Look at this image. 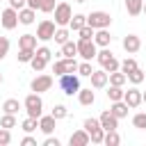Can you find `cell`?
<instances>
[{
  "mask_svg": "<svg viewBox=\"0 0 146 146\" xmlns=\"http://www.w3.org/2000/svg\"><path fill=\"white\" fill-rule=\"evenodd\" d=\"M141 103L146 105V91H141Z\"/></svg>",
  "mask_w": 146,
  "mask_h": 146,
  "instance_id": "obj_49",
  "label": "cell"
},
{
  "mask_svg": "<svg viewBox=\"0 0 146 146\" xmlns=\"http://www.w3.org/2000/svg\"><path fill=\"white\" fill-rule=\"evenodd\" d=\"M9 7H14V9L18 11V9H23V7H27V0H9Z\"/></svg>",
  "mask_w": 146,
  "mask_h": 146,
  "instance_id": "obj_45",
  "label": "cell"
},
{
  "mask_svg": "<svg viewBox=\"0 0 146 146\" xmlns=\"http://www.w3.org/2000/svg\"><path fill=\"white\" fill-rule=\"evenodd\" d=\"M75 2H80V5H82V2H87V0H75Z\"/></svg>",
  "mask_w": 146,
  "mask_h": 146,
  "instance_id": "obj_51",
  "label": "cell"
},
{
  "mask_svg": "<svg viewBox=\"0 0 146 146\" xmlns=\"http://www.w3.org/2000/svg\"><path fill=\"white\" fill-rule=\"evenodd\" d=\"M103 144H107V146H119V144H121V137H119V132H116V130H105Z\"/></svg>",
  "mask_w": 146,
  "mask_h": 146,
  "instance_id": "obj_28",
  "label": "cell"
},
{
  "mask_svg": "<svg viewBox=\"0 0 146 146\" xmlns=\"http://www.w3.org/2000/svg\"><path fill=\"white\" fill-rule=\"evenodd\" d=\"M18 62L21 64H30V59L34 57V50H27V48H18Z\"/></svg>",
  "mask_w": 146,
  "mask_h": 146,
  "instance_id": "obj_34",
  "label": "cell"
},
{
  "mask_svg": "<svg viewBox=\"0 0 146 146\" xmlns=\"http://www.w3.org/2000/svg\"><path fill=\"white\" fill-rule=\"evenodd\" d=\"M78 55V46L68 39L66 43H62V57H75Z\"/></svg>",
  "mask_w": 146,
  "mask_h": 146,
  "instance_id": "obj_32",
  "label": "cell"
},
{
  "mask_svg": "<svg viewBox=\"0 0 146 146\" xmlns=\"http://www.w3.org/2000/svg\"><path fill=\"white\" fill-rule=\"evenodd\" d=\"M55 123H57V119L52 116V114H48V116H39V130L43 132V135H52L55 132Z\"/></svg>",
  "mask_w": 146,
  "mask_h": 146,
  "instance_id": "obj_15",
  "label": "cell"
},
{
  "mask_svg": "<svg viewBox=\"0 0 146 146\" xmlns=\"http://www.w3.org/2000/svg\"><path fill=\"white\" fill-rule=\"evenodd\" d=\"M98 121H100V128H103V130H116V128H119V119H116L110 110H105V112L98 116Z\"/></svg>",
  "mask_w": 146,
  "mask_h": 146,
  "instance_id": "obj_13",
  "label": "cell"
},
{
  "mask_svg": "<svg viewBox=\"0 0 146 146\" xmlns=\"http://www.w3.org/2000/svg\"><path fill=\"white\" fill-rule=\"evenodd\" d=\"M94 32H96V30H94L91 25H84V27H80V30H78L80 39H94Z\"/></svg>",
  "mask_w": 146,
  "mask_h": 146,
  "instance_id": "obj_40",
  "label": "cell"
},
{
  "mask_svg": "<svg viewBox=\"0 0 146 146\" xmlns=\"http://www.w3.org/2000/svg\"><path fill=\"white\" fill-rule=\"evenodd\" d=\"M39 5H41V0H27V7H32L34 11L39 9Z\"/></svg>",
  "mask_w": 146,
  "mask_h": 146,
  "instance_id": "obj_48",
  "label": "cell"
},
{
  "mask_svg": "<svg viewBox=\"0 0 146 146\" xmlns=\"http://www.w3.org/2000/svg\"><path fill=\"white\" fill-rule=\"evenodd\" d=\"M82 128L89 132V139H91V144H103V137H105V130L100 128V121L98 119H94V116H89V119H84V123H82Z\"/></svg>",
  "mask_w": 146,
  "mask_h": 146,
  "instance_id": "obj_2",
  "label": "cell"
},
{
  "mask_svg": "<svg viewBox=\"0 0 146 146\" xmlns=\"http://www.w3.org/2000/svg\"><path fill=\"white\" fill-rule=\"evenodd\" d=\"M34 18H36V11H34L32 7H23V9H18V23H23V25H32Z\"/></svg>",
  "mask_w": 146,
  "mask_h": 146,
  "instance_id": "obj_19",
  "label": "cell"
},
{
  "mask_svg": "<svg viewBox=\"0 0 146 146\" xmlns=\"http://www.w3.org/2000/svg\"><path fill=\"white\" fill-rule=\"evenodd\" d=\"M34 52H36V55H41V57H43V59H48V62H50V57H52V52H50V48H48V46H41V48H36Z\"/></svg>",
  "mask_w": 146,
  "mask_h": 146,
  "instance_id": "obj_44",
  "label": "cell"
},
{
  "mask_svg": "<svg viewBox=\"0 0 146 146\" xmlns=\"http://www.w3.org/2000/svg\"><path fill=\"white\" fill-rule=\"evenodd\" d=\"M91 71H94V68H91V64H89L87 59H84L82 64H78V75H84V78H89V75H91Z\"/></svg>",
  "mask_w": 146,
  "mask_h": 146,
  "instance_id": "obj_39",
  "label": "cell"
},
{
  "mask_svg": "<svg viewBox=\"0 0 146 146\" xmlns=\"http://www.w3.org/2000/svg\"><path fill=\"white\" fill-rule=\"evenodd\" d=\"M112 23V16L107 11H91L87 16V25H91L94 30H103V27H110Z\"/></svg>",
  "mask_w": 146,
  "mask_h": 146,
  "instance_id": "obj_7",
  "label": "cell"
},
{
  "mask_svg": "<svg viewBox=\"0 0 146 146\" xmlns=\"http://www.w3.org/2000/svg\"><path fill=\"white\" fill-rule=\"evenodd\" d=\"M9 52V39L7 36H0V59H5Z\"/></svg>",
  "mask_w": 146,
  "mask_h": 146,
  "instance_id": "obj_43",
  "label": "cell"
},
{
  "mask_svg": "<svg viewBox=\"0 0 146 146\" xmlns=\"http://www.w3.org/2000/svg\"><path fill=\"white\" fill-rule=\"evenodd\" d=\"M132 125H135L137 130H146V112L135 114V116H132Z\"/></svg>",
  "mask_w": 146,
  "mask_h": 146,
  "instance_id": "obj_37",
  "label": "cell"
},
{
  "mask_svg": "<svg viewBox=\"0 0 146 146\" xmlns=\"http://www.w3.org/2000/svg\"><path fill=\"white\" fill-rule=\"evenodd\" d=\"M123 103H125L130 110H135V107H139V105H141V91L137 89V84H135V87H130L128 91H123Z\"/></svg>",
  "mask_w": 146,
  "mask_h": 146,
  "instance_id": "obj_12",
  "label": "cell"
},
{
  "mask_svg": "<svg viewBox=\"0 0 146 146\" xmlns=\"http://www.w3.org/2000/svg\"><path fill=\"white\" fill-rule=\"evenodd\" d=\"M21 144H23V146H36V139L27 135V137H23V139H21Z\"/></svg>",
  "mask_w": 146,
  "mask_h": 146,
  "instance_id": "obj_47",
  "label": "cell"
},
{
  "mask_svg": "<svg viewBox=\"0 0 146 146\" xmlns=\"http://www.w3.org/2000/svg\"><path fill=\"white\" fill-rule=\"evenodd\" d=\"M55 0H41V5H39V11H43V14H50L52 9H55Z\"/></svg>",
  "mask_w": 146,
  "mask_h": 146,
  "instance_id": "obj_41",
  "label": "cell"
},
{
  "mask_svg": "<svg viewBox=\"0 0 146 146\" xmlns=\"http://www.w3.org/2000/svg\"><path fill=\"white\" fill-rule=\"evenodd\" d=\"M125 78H128V80H130V82H132V84H141V82H144V78H146V75H144V71H141V68H139V66H137V68H132V71H130V73H125Z\"/></svg>",
  "mask_w": 146,
  "mask_h": 146,
  "instance_id": "obj_29",
  "label": "cell"
},
{
  "mask_svg": "<svg viewBox=\"0 0 146 146\" xmlns=\"http://www.w3.org/2000/svg\"><path fill=\"white\" fill-rule=\"evenodd\" d=\"M0 84H2V75H0Z\"/></svg>",
  "mask_w": 146,
  "mask_h": 146,
  "instance_id": "obj_52",
  "label": "cell"
},
{
  "mask_svg": "<svg viewBox=\"0 0 146 146\" xmlns=\"http://www.w3.org/2000/svg\"><path fill=\"white\" fill-rule=\"evenodd\" d=\"M91 87L94 89H103V87H107V71H91Z\"/></svg>",
  "mask_w": 146,
  "mask_h": 146,
  "instance_id": "obj_18",
  "label": "cell"
},
{
  "mask_svg": "<svg viewBox=\"0 0 146 146\" xmlns=\"http://www.w3.org/2000/svg\"><path fill=\"white\" fill-rule=\"evenodd\" d=\"M52 11H55V25H57V27H66L68 21H71V16H73L71 5H68V2H57Z\"/></svg>",
  "mask_w": 146,
  "mask_h": 146,
  "instance_id": "obj_4",
  "label": "cell"
},
{
  "mask_svg": "<svg viewBox=\"0 0 146 146\" xmlns=\"http://www.w3.org/2000/svg\"><path fill=\"white\" fill-rule=\"evenodd\" d=\"M144 7V0H125V11L128 16H139Z\"/></svg>",
  "mask_w": 146,
  "mask_h": 146,
  "instance_id": "obj_26",
  "label": "cell"
},
{
  "mask_svg": "<svg viewBox=\"0 0 146 146\" xmlns=\"http://www.w3.org/2000/svg\"><path fill=\"white\" fill-rule=\"evenodd\" d=\"M52 73L59 78V75H64V73H78V62H75V57H64V59H57L55 64H52Z\"/></svg>",
  "mask_w": 146,
  "mask_h": 146,
  "instance_id": "obj_6",
  "label": "cell"
},
{
  "mask_svg": "<svg viewBox=\"0 0 146 146\" xmlns=\"http://www.w3.org/2000/svg\"><path fill=\"white\" fill-rule=\"evenodd\" d=\"M23 107V103H18V98H7L5 103H2V110H5V114H18V110Z\"/></svg>",
  "mask_w": 146,
  "mask_h": 146,
  "instance_id": "obj_25",
  "label": "cell"
},
{
  "mask_svg": "<svg viewBox=\"0 0 146 146\" xmlns=\"http://www.w3.org/2000/svg\"><path fill=\"white\" fill-rule=\"evenodd\" d=\"M96 59H98V64L103 66V71H107V73H112V71H119V59L112 55V50L103 48L100 52H96Z\"/></svg>",
  "mask_w": 146,
  "mask_h": 146,
  "instance_id": "obj_5",
  "label": "cell"
},
{
  "mask_svg": "<svg viewBox=\"0 0 146 146\" xmlns=\"http://www.w3.org/2000/svg\"><path fill=\"white\" fill-rule=\"evenodd\" d=\"M68 144L71 146H87V144H91V139H89V132L82 128V130H75L71 137H68Z\"/></svg>",
  "mask_w": 146,
  "mask_h": 146,
  "instance_id": "obj_16",
  "label": "cell"
},
{
  "mask_svg": "<svg viewBox=\"0 0 146 146\" xmlns=\"http://www.w3.org/2000/svg\"><path fill=\"white\" fill-rule=\"evenodd\" d=\"M59 89L66 96L78 94L80 91V75L78 73H64V75H59Z\"/></svg>",
  "mask_w": 146,
  "mask_h": 146,
  "instance_id": "obj_3",
  "label": "cell"
},
{
  "mask_svg": "<svg viewBox=\"0 0 146 146\" xmlns=\"http://www.w3.org/2000/svg\"><path fill=\"white\" fill-rule=\"evenodd\" d=\"M55 30H57L55 21L43 18V21L36 25V39H39V41H50V39H52V34H55Z\"/></svg>",
  "mask_w": 146,
  "mask_h": 146,
  "instance_id": "obj_9",
  "label": "cell"
},
{
  "mask_svg": "<svg viewBox=\"0 0 146 146\" xmlns=\"http://www.w3.org/2000/svg\"><path fill=\"white\" fill-rule=\"evenodd\" d=\"M18 48L36 50V34H23V36H18Z\"/></svg>",
  "mask_w": 146,
  "mask_h": 146,
  "instance_id": "obj_22",
  "label": "cell"
},
{
  "mask_svg": "<svg viewBox=\"0 0 146 146\" xmlns=\"http://www.w3.org/2000/svg\"><path fill=\"white\" fill-rule=\"evenodd\" d=\"M139 48H141V39H139L137 34H128V36H123V50H125L128 55H135Z\"/></svg>",
  "mask_w": 146,
  "mask_h": 146,
  "instance_id": "obj_14",
  "label": "cell"
},
{
  "mask_svg": "<svg viewBox=\"0 0 146 146\" xmlns=\"http://www.w3.org/2000/svg\"><path fill=\"white\" fill-rule=\"evenodd\" d=\"M141 11H144V14H146V0H144V7H141Z\"/></svg>",
  "mask_w": 146,
  "mask_h": 146,
  "instance_id": "obj_50",
  "label": "cell"
},
{
  "mask_svg": "<svg viewBox=\"0 0 146 146\" xmlns=\"http://www.w3.org/2000/svg\"><path fill=\"white\" fill-rule=\"evenodd\" d=\"M50 114H52L57 121H59V119H66V116H68V107H66V105H55Z\"/></svg>",
  "mask_w": 146,
  "mask_h": 146,
  "instance_id": "obj_38",
  "label": "cell"
},
{
  "mask_svg": "<svg viewBox=\"0 0 146 146\" xmlns=\"http://www.w3.org/2000/svg\"><path fill=\"white\" fill-rule=\"evenodd\" d=\"M87 25V16L84 14H73L71 16V21H68V27H71V32H78L80 27H84Z\"/></svg>",
  "mask_w": 146,
  "mask_h": 146,
  "instance_id": "obj_23",
  "label": "cell"
},
{
  "mask_svg": "<svg viewBox=\"0 0 146 146\" xmlns=\"http://www.w3.org/2000/svg\"><path fill=\"white\" fill-rule=\"evenodd\" d=\"M43 146H59V139H57V137H50V135H46V139H43Z\"/></svg>",
  "mask_w": 146,
  "mask_h": 146,
  "instance_id": "obj_46",
  "label": "cell"
},
{
  "mask_svg": "<svg viewBox=\"0 0 146 146\" xmlns=\"http://www.w3.org/2000/svg\"><path fill=\"white\" fill-rule=\"evenodd\" d=\"M0 23H2L5 30H14V27L18 25V11H16L14 7H7V9L0 14Z\"/></svg>",
  "mask_w": 146,
  "mask_h": 146,
  "instance_id": "obj_11",
  "label": "cell"
},
{
  "mask_svg": "<svg viewBox=\"0 0 146 146\" xmlns=\"http://www.w3.org/2000/svg\"><path fill=\"white\" fill-rule=\"evenodd\" d=\"M21 128H23L25 132H34V130L39 128V119H32V116H27V119H23Z\"/></svg>",
  "mask_w": 146,
  "mask_h": 146,
  "instance_id": "obj_33",
  "label": "cell"
},
{
  "mask_svg": "<svg viewBox=\"0 0 146 146\" xmlns=\"http://www.w3.org/2000/svg\"><path fill=\"white\" fill-rule=\"evenodd\" d=\"M107 82L110 84H116V87H123L128 82V78H125L123 71H112V73H107Z\"/></svg>",
  "mask_w": 146,
  "mask_h": 146,
  "instance_id": "obj_24",
  "label": "cell"
},
{
  "mask_svg": "<svg viewBox=\"0 0 146 146\" xmlns=\"http://www.w3.org/2000/svg\"><path fill=\"white\" fill-rule=\"evenodd\" d=\"M132 68H137V62H135L132 57H125L123 62H119V71H123V73H130Z\"/></svg>",
  "mask_w": 146,
  "mask_h": 146,
  "instance_id": "obj_35",
  "label": "cell"
},
{
  "mask_svg": "<svg viewBox=\"0 0 146 146\" xmlns=\"http://www.w3.org/2000/svg\"><path fill=\"white\" fill-rule=\"evenodd\" d=\"M75 96H78V100H80V105H84V107H89V105H94V100H96V94L91 91V87H89V89H82V87H80V91H78Z\"/></svg>",
  "mask_w": 146,
  "mask_h": 146,
  "instance_id": "obj_20",
  "label": "cell"
},
{
  "mask_svg": "<svg viewBox=\"0 0 146 146\" xmlns=\"http://www.w3.org/2000/svg\"><path fill=\"white\" fill-rule=\"evenodd\" d=\"M75 46H78V55H80L82 59H87V62H91V59L96 57V52H98V50H96L98 46L94 43V39H80Z\"/></svg>",
  "mask_w": 146,
  "mask_h": 146,
  "instance_id": "obj_8",
  "label": "cell"
},
{
  "mask_svg": "<svg viewBox=\"0 0 146 146\" xmlns=\"http://www.w3.org/2000/svg\"><path fill=\"white\" fill-rule=\"evenodd\" d=\"M0 128H16V114H2L0 119Z\"/></svg>",
  "mask_w": 146,
  "mask_h": 146,
  "instance_id": "obj_36",
  "label": "cell"
},
{
  "mask_svg": "<svg viewBox=\"0 0 146 146\" xmlns=\"http://www.w3.org/2000/svg\"><path fill=\"white\" fill-rule=\"evenodd\" d=\"M52 87V75H48V73H41V75H36L32 82H30V89L34 91V94H43V91H48Z\"/></svg>",
  "mask_w": 146,
  "mask_h": 146,
  "instance_id": "obj_10",
  "label": "cell"
},
{
  "mask_svg": "<svg viewBox=\"0 0 146 146\" xmlns=\"http://www.w3.org/2000/svg\"><path fill=\"white\" fill-rule=\"evenodd\" d=\"M46 64H48V59H43V57H41V55H36V52H34V57L30 59V66H32V71H34V73H41V71L46 68Z\"/></svg>",
  "mask_w": 146,
  "mask_h": 146,
  "instance_id": "obj_27",
  "label": "cell"
},
{
  "mask_svg": "<svg viewBox=\"0 0 146 146\" xmlns=\"http://www.w3.org/2000/svg\"><path fill=\"white\" fill-rule=\"evenodd\" d=\"M68 36H71V30H66V27H57L55 30V34H52V39L62 46V43H66L68 41Z\"/></svg>",
  "mask_w": 146,
  "mask_h": 146,
  "instance_id": "obj_31",
  "label": "cell"
},
{
  "mask_svg": "<svg viewBox=\"0 0 146 146\" xmlns=\"http://www.w3.org/2000/svg\"><path fill=\"white\" fill-rule=\"evenodd\" d=\"M94 43H96V46H100V48H107V46L112 43V34L107 32V27H103V30H96V32H94Z\"/></svg>",
  "mask_w": 146,
  "mask_h": 146,
  "instance_id": "obj_17",
  "label": "cell"
},
{
  "mask_svg": "<svg viewBox=\"0 0 146 146\" xmlns=\"http://www.w3.org/2000/svg\"><path fill=\"white\" fill-rule=\"evenodd\" d=\"M107 98H110V103H114V100H123V87L110 84V89H107Z\"/></svg>",
  "mask_w": 146,
  "mask_h": 146,
  "instance_id": "obj_30",
  "label": "cell"
},
{
  "mask_svg": "<svg viewBox=\"0 0 146 146\" xmlns=\"http://www.w3.org/2000/svg\"><path fill=\"white\" fill-rule=\"evenodd\" d=\"M128 110H130V107H128L123 100H114V103L110 105V112H112L116 119H123V116H128Z\"/></svg>",
  "mask_w": 146,
  "mask_h": 146,
  "instance_id": "obj_21",
  "label": "cell"
},
{
  "mask_svg": "<svg viewBox=\"0 0 146 146\" xmlns=\"http://www.w3.org/2000/svg\"><path fill=\"white\" fill-rule=\"evenodd\" d=\"M11 141V132H9V128H0V146H7Z\"/></svg>",
  "mask_w": 146,
  "mask_h": 146,
  "instance_id": "obj_42",
  "label": "cell"
},
{
  "mask_svg": "<svg viewBox=\"0 0 146 146\" xmlns=\"http://www.w3.org/2000/svg\"><path fill=\"white\" fill-rule=\"evenodd\" d=\"M23 107H25L27 116H32V119H39V116L43 114V100H41V96H39V94H34V91L25 96Z\"/></svg>",
  "mask_w": 146,
  "mask_h": 146,
  "instance_id": "obj_1",
  "label": "cell"
}]
</instances>
